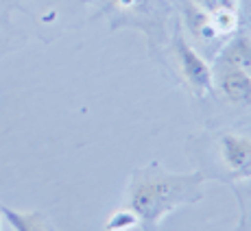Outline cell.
Returning <instances> with one entry per match:
<instances>
[{"label":"cell","mask_w":251,"mask_h":231,"mask_svg":"<svg viewBox=\"0 0 251 231\" xmlns=\"http://www.w3.org/2000/svg\"><path fill=\"white\" fill-rule=\"evenodd\" d=\"M219 90L229 103L240 107L251 105V76L234 66L223 64V72L219 74Z\"/></svg>","instance_id":"cell-4"},{"label":"cell","mask_w":251,"mask_h":231,"mask_svg":"<svg viewBox=\"0 0 251 231\" xmlns=\"http://www.w3.org/2000/svg\"><path fill=\"white\" fill-rule=\"evenodd\" d=\"M221 64L247 72L251 76V35H238L221 52Z\"/></svg>","instance_id":"cell-6"},{"label":"cell","mask_w":251,"mask_h":231,"mask_svg":"<svg viewBox=\"0 0 251 231\" xmlns=\"http://www.w3.org/2000/svg\"><path fill=\"white\" fill-rule=\"evenodd\" d=\"M173 57L177 61V68H179V74L186 88L197 98H207L214 92V72H212L203 57L186 42L179 28L173 35Z\"/></svg>","instance_id":"cell-2"},{"label":"cell","mask_w":251,"mask_h":231,"mask_svg":"<svg viewBox=\"0 0 251 231\" xmlns=\"http://www.w3.org/2000/svg\"><path fill=\"white\" fill-rule=\"evenodd\" d=\"M153 4V0H109V7L120 13H138Z\"/></svg>","instance_id":"cell-10"},{"label":"cell","mask_w":251,"mask_h":231,"mask_svg":"<svg viewBox=\"0 0 251 231\" xmlns=\"http://www.w3.org/2000/svg\"><path fill=\"white\" fill-rule=\"evenodd\" d=\"M138 223H140L138 216L129 208H125L109 216L107 223H105V231H131L138 227Z\"/></svg>","instance_id":"cell-8"},{"label":"cell","mask_w":251,"mask_h":231,"mask_svg":"<svg viewBox=\"0 0 251 231\" xmlns=\"http://www.w3.org/2000/svg\"><path fill=\"white\" fill-rule=\"evenodd\" d=\"M0 216L13 231H55L42 211H18L7 205H0Z\"/></svg>","instance_id":"cell-5"},{"label":"cell","mask_w":251,"mask_h":231,"mask_svg":"<svg viewBox=\"0 0 251 231\" xmlns=\"http://www.w3.org/2000/svg\"><path fill=\"white\" fill-rule=\"evenodd\" d=\"M190 4L205 16L221 11V9H238V0H190Z\"/></svg>","instance_id":"cell-9"},{"label":"cell","mask_w":251,"mask_h":231,"mask_svg":"<svg viewBox=\"0 0 251 231\" xmlns=\"http://www.w3.org/2000/svg\"><path fill=\"white\" fill-rule=\"evenodd\" d=\"M201 172H168L160 163H149L131 175L127 208L140 218L144 229H155L171 211L203 199Z\"/></svg>","instance_id":"cell-1"},{"label":"cell","mask_w":251,"mask_h":231,"mask_svg":"<svg viewBox=\"0 0 251 231\" xmlns=\"http://www.w3.org/2000/svg\"><path fill=\"white\" fill-rule=\"evenodd\" d=\"M221 157L236 179H251V138L227 131L221 136Z\"/></svg>","instance_id":"cell-3"},{"label":"cell","mask_w":251,"mask_h":231,"mask_svg":"<svg viewBox=\"0 0 251 231\" xmlns=\"http://www.w3.org/2000/svg\"><path fill=\"white\" fill-rule=\"evenodd\" d=\"M207 24H210L214 37L234 35L236 28H238V9H221L216 13H210Z\"/></svg>","instance_id":"cell-7"},{"label":"cell","mask_w":251,"mask_h":231,"mask_svg":"<svg viewBox=\"0 0 251 231\" xmlns=\"http://www.w3.org/2000/svg\"><path fill=\"white\" fill-rule=\"evenodd\" d=\"M243 4H245V7H247V11L251 13V0H243Z\"/></svg>","instance_id":"cell-11"}]
</instances>
